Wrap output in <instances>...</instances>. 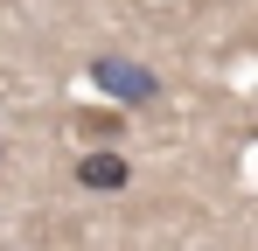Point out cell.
I'll return each mask as SVG.
<instances>
[{
    "instance_id": "obj_1",
    "label": "cell",
    "mask_w": 258,
    "mask_h": 251,
    "mask_svg": "<svg viewBox=\"0 0 258 251\" xmlns=\"http://www.w3.org/2000/svg\"><path fill=\"white\" fill-rule=\"evenodd\" d=\"M98 84H105V91H119V98H133V105H147V98H154V77H147V70H133V63H112V56L98 63Z\"/></svg>"
},
{
    "instance_id": "obj_2",
    "label": "cell",
    "mask_w": 258,
    "mask_h": 251,
    "mask_svg": "<svg viewBox=\"0 0 258 251\" xmlns=\"http://www.w3.org/2000/svg\"><path fill=\"white\" fill-rule=\"evenodd\" d=\"M126 174H133V167L119 161L112 147H98V154H84V161H77V181H84V189H126Z\"/></svg>"
}]
</instances>
